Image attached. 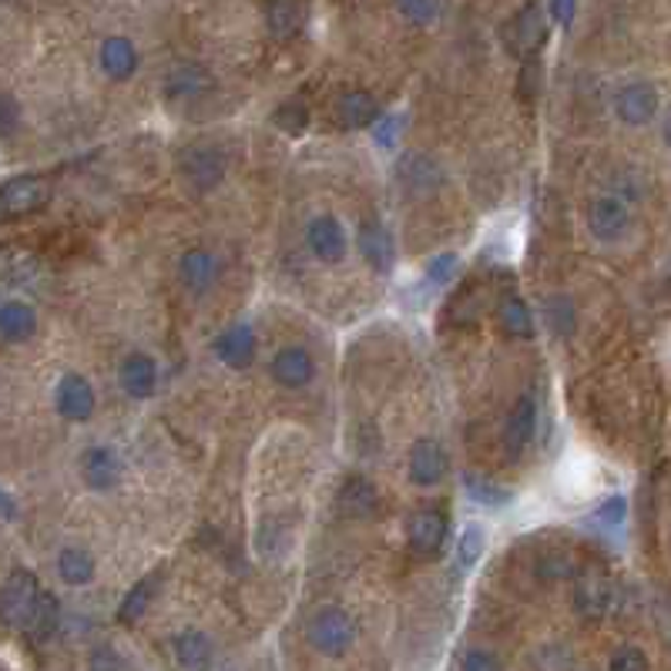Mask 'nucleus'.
Segmentation results:
<instances>
[{
	"instance_id": "f257e3e1",
	"label": "nucleus",
	"mask_w": 671,
	"mask_h": 671,
	"mask_svg": "<svg viewBox=\"0 0 671 671\" xmlns=\"http://www.w3.org/2000/svg\"><path fill=\"white\" fill-rule=\"evenodd\" d=\"M305 638L320 655L339 658L356 642V621L346 608L326 604L320 611H312V618L305 621Z\"/></svg>"
},
{
	"instance_id": "f03ea898",
	"label": "nucleus",
	"mask_w": 671,
	"mask_h": 671,
	"mask_svg": "<svg viewBox=\"0 0 671 671\" xmlns=\"http://www.w3.org/2000/svg\"><path fill=\"white\" fill-rule=\"evenodd\" d=\"M226 155H221L215 145H189L182 155H178V171H182V182L195 192V195H208L221 185L226 178Z\"/></svg>"
},
{
	"instance_id": "7ed1b4c3",
	"label": "nucleus",
	"mask_w": 671,
	"mask_h": 671,
	"mask_svg": "<svg viewBox=\"0 0 671 671\" xmlns=\"http://www.w3.org/2000/svg\"><path fill=\"white\" fill-rule=\"evenodd\" d=\"M44 598V588L37 585V577L24 567H17L8 580H4V595H0V614H4L8 628L24 632L27 621L34 618L37 604Z\"/></svg>"
},
{
	"instance_id": "20e7f679",
	"label": "nucleus",
	"mask_w": 671,
	"mask_h": 671,
	"mask_svg": "<svg viewBox=\"0 0 671 671\" xmlns=\"http://www.w3.org/2000/svg\"><path fill=\"white\" fill-rule=\"evenodd\" d=\"M614 118L628 128H645L658 118L661 111V98H658V87L651 81H628L621 84L614 92Z\"/></svg>"
},
{
	"instance_id": "39448f33",
	"label": "nucleus",
	"mask_w": 671,
	"mask_h": 671,
	"mask_svg": "<svg viewBox=\"0 0 671 671\" xmlns=\"http://www.w3.org/2000/svg\"><path fill=\"white\" fill-rule=\"evenodd\" d=\"M544 40H548V21H544L541 4H527L504 27V48L520 61L537 58V51L544 48Z\"/></svg>"
},
{
	"instance_id": "423d86ee",
	"label": "nucleus",
	"mask_w": 671,
	"mask_h": 671,
	"mask_svg": "<svg viewBox=\"0 0 671 671\" xmlns=\"http://www.w3.org/2000/svg\"><path fill=\"white\" fill-rule=\"evenodd\" d=\"M51 202V185L44 175H17L4 182V192H0V215L4 218H24L40 212Z\"/></svg>"
},
{
	"instance_id": "0eeeda50",
	"label": "nucleus",
	"mask_w": 671,
	"mask_h": 671,
	"mask_svg": "<svg viewBox=\"0 0 671 671\" xmlns=\"http://www.w3.org/2000/svg\"><path fill=\"white\" fill-rule=\"evenodd\" d=\"M628 229H632V212H628V205H624L621 199L601 195V199L591 202V208H588V232L598 242L614 245V242H621L624 236H628Z\"/></svg>"
},
{
	"instance_id": "6e6552de",
	"label": "nucleus",
	"mask_w": 671,
	"mask_h": 671,
	"mask_svg": "<svg viewBox=\"0 0 671 671\" xmlns=\"http://www.w3.org/2000/svg\"><path fill=\"white\" fill-rule=\"evenodd\" d=\"M212 352H215L229 370H249V367L255 363V352H259L255 329H252L249 323H232V326H226V329H221V333L212 339Z\"/></svg>"
},
{
	"instance_id": "1a4fd4ad",
	"label": "nucleus",
	"mask_w": 671,
	"mask_h": 671,
	"mask_svg": "<svg viewBox=\"0 0 671 671\" xmlns=\"http://www.w3.org/2000/svg\"><path fill=\"white\" fill-rule=\"evenodd\" d=\"M95 386L87 383L81 373H68L58 380L55 386V410L71 420V423H84V420H92L95 414Z\"/></svg>"
},
{
	"instance_id": "9d476101",
	"label": "nucleus",
	"mask_w": 671,
	"mask_h": 671,
	"mask_svg": "<svg viewBox=\"0 0 671 671\" xmlns=\"http://www.w3.org/2000/svg\"><path fill=\"white\" fill-rule=\"evenodd\" d=\"M305 245H309L312 255H316L320 262H326V265L343 262L346 249H349L346 229L339 226V218H333V215H316V218L309 221V226H305Z\"/></svg>"
},
{
	"instance_id": "9b49d317",
	"label": "nucleus",
	"mask_w": 671,
	"mask_h": 671,
	"mask_svg": "<svg viewBox=\"0 0 671 671\" xmlns=\"http://www.w3.org/2000/svg\"><path fill=\"white\" fill-rule=\"evenodd\" d=\"M446 534H451V524L440 511H417L407 520V541L420 558H436L446 544Z\"/></svg>"
},
{
	"instance_id": "f8f14e48",
	"label": "nucleus",
	"mask_w": 671,
	"mask_h": 671,
	"mask_svg": "<svg viewBox=\"0 0 671 671\" xmlns=\"http://www.w3.org/2000/svg\"><path fill=\"white\" fill-rule=\"evenodd\" d=\"M218 276H221V262L208 249H189L178 259V283H182L192 296H205L208 289H215Z\"/></svg>"
},
{
	"instance_id": "ddd939ff",
	"label": "nucleus",
	"mask_w": 671,
	"mask_h": 671,
	"mask_svg": "<svg viewBox=\"0 0 671 671\" xmlns=\"http://www.w3.org/2000/svg\"><path fill=\"white\" fill-rule=\"evenodd\" d=\"M273 380L283 386V390H305L316 376V363H312V352L305 346H283L276 356H273Z\"/></svg>"
},
{
	"instance_id": "4468645a",
	"label": "nucleus",
	"mask_w": 671,
	"mask_h": 671,
	"mask_svg": "<svg viewBox=\"0 0 671 671\" xmlns=\"http://www.w3.org/2000/svg\"><path fill=\"white\" fill-rule=\"evenodd\" d=\"M356 245H360V255H363V262L373 268V273H380V276L393 273L396 245H393V236H390V229L383 226V221H363Z\"/></svg>"
},
{
	"instance_id": "2eb2a0df",
	"label": "nucleus",
	"mask_w": 671,
	"mask_h": 671,
	"mask_svg": "<svg viewBox=\"0 0 671 671\" xmlns=\"http://www.w3.org/2000/svg\"><path fill=\"white\" fill-rule=\"evenodd\" d=\"M396 178H399L403 189H407L410 195H430V192L440 189L443 171L423 152H407V155L399 158V165H396Z\"/></svg>"
},
{
	"instance_id": "dca6fc26",
	"label": "nucleus",
	"mask_w": 671,
	"mask_h": 671,
	"mask_svg": "<svg viewBox=\"0 0 671 671\" xmlns=\"http://www.w3.org/2000/svg\"><path fill=\"white\" fill-rule=\"evenodd\" d=\"M534 430H537V396L534 393H524L514 410L507 417V427H504V451L511 457H520L530 440H534Z\"/></svg>"
},
{
	"instance_id": "f3484780",
	"label": "nucleus",
	"mask_w": 671,
	"mask_h": 671,
	"mask_svg": "<svg viewBox=\"0 0 671 671\" xmlns=\"http://www.w3.org/2000/svg\"><path fill=\"white\" fill-rule=\"evenodd\" d=\"M81 477L92 490H115L121 483V457L111 446H87L81 457Z\"/></svg>"
},
{
	"instance_id": "a211bd4d",
	"label": "nucleus",
	"mask_w": 671,
	"mask_h": 671,
	"mask_svg": "<svg viewBox=\"0 0 671 671\" xmlns=\"http://www.w3.org/2000/svg\"><path fill=\"white\" fill-rule=\"evenodd\" d=\"M446 477V454L433 436H423L410 446V480L417 487H436Z\"/></svg>"
},
{
	"instance_id": "6ab92c4d",
	"label": "nucleus",
	"mask_w": 671,
	"mask_h": 671,
	"mask_svg": "<svg viewBox=\"0 0 671 671\" xmlns=\"http://www.w3.org/2000/svg\"><path fill=\"white\" fill-rule=\"evenodd\" d=\"M118 380H121V390L131 399H148L158 390V367H155L152 356L131 352V356H124V363L118 370Z\"/></svg>"
},
{
	"instance_id": "aec40b11",
	"label": "nucleus",
	"mask_w": 671,
	"mask_h": 671,
	"mask_svg": "<svg viewBox=\"0 0 671 671\" xmlns=\"http://www.w3.org/2000/svg\"><path fill=\"white\" fill-rule=\"evenodd\" d=\"M339 507H343L346 517H356V520L373 517L380 511V490H376V483L360 477V474L346 477L343 487H339Z\"/></svg>"
},
{
	"instance_id": "412c9836",
	"label": "nucleus",
	"mask_w": 671,
	"mask_h": 671,
	"mask_svg": "<svg viewBox=\"0 0 671 671\" xmlns=\"http://www.w3.org/2000/svg\"><path fill=\"white\" fill-rule=\"evenodd\" d=\"M380 118H383L380 101H376L370 92H346V95H339V101H336V121H339V128L360 131V128H373Z\"/></svg>"
},
{
	"instance_id": "4be33fe9",
	"label": "nucleus",
	"mask_w": 671,
	"mask_h": 671,
	"mask_svg": "<svg viewBox=\"0 0 671 671\" xmlns=\"http://www.w3.org/2000/svg\"><path fill=\"white\" fill-rule=\"evenodd\" d=\"M98 64L105 71V77L111 81H128L134 71H139V48L128 37H105L101 51H98Z\"/></svg>"
},
{
	"instance_id": "5701e85b",
	"label": "nucleus",
	"mask_w": 671,
	"mask_h": 671,
	"mask_svg": "<svg viewBox=\"0 0 671 671\" xmlns=\"http://www.w3.org/2000/svg\"><path fill=\"white\" fill-rule=\"evenodd\" d=\"M574 608H577L580 618H591V621L608 614V608H611V585L601 574H595V571L580 574L577 585H574Z\"/></svg>"
},
{
	"instance_id": "b1692460",
	"label": "nucleus",
	"mask_w": 671,
	"mask_h": 671,
	"mask_svg": "<svg viewBox=\"0 0 671 671\" xmlns=\"http://www.w3.org/2000/svg\"><path fill=\"white\" fill-rule=\"evenodd\" d=\"M37 333V312L34 305L21 302V299H8L0 305V336L11 346H21L27 339H34Z\"/></svg>"
},
{
	"instance_id": "393cba45",
	"label": "nucleus",
	"mask_w": 671,
	"mask_h": 671,
	"mask_svg": "<svg viewBox=\"0 0 671 671\" xmlns=\"http://www.w3.org/2000/svg\"><path fill=\"white\" fill-rule=\"evenodd\" d=\"M305 24L302 0H265V27L276 40H292Z\"/></svg>"
},
{
	"instance_id": "a878e982",
	"label": "nucleus",
	"mask_w": 671,
	"mask_h": 671,
	"mask_svg": "<svg viewBox=\"0 0 671 671\" xmlns=\"http://www.w3.org/2000/svg\"><path fill=\"white\" fill-rule=\"evenodd\" d=\"M171 651H175V661L182 668H205L215 655V645L205 632L199 628H185L178 632L175 642H171Z\"/></svg>"
},
{
	"instance_id": "bb28decb",
	"label": "nucleus",
	"mask_w": 671,
	"mask_h": 671,
	"mask_svg": "<svg viewBox=\"0 0 671 671\" xmlns=\"http://www.w3.org/2000/svg\"><path fill=\"white\" fill-rule=\"evenodd\" d=\"M95 558L92 551H84V548H64L58 554V577L64 580L68 588H84V585H92L95 580Z\"/></svg>"
},
{
	"instance_id": "cd10ccee",
	"label": "nucleus",
	"mask_w": 671,
	"mask_h": 671,
	"mask_svg": "<svg viewBox=\"0 0 671 671\" xmlns=\"http://www.w3.org/2000/svg\"><path fill=\"white\" fill-rule=\"evenodd\" d=\"M498 320H501L504 333H507V336H514V339H530V336H534V316H530L527 302H524L517 292L501 296Z\"/></svg>"
},
{
	"instance_id": "c85d7f7f",
	"label": "nucleus",
	"mask_w": 671,
	"mask_h": 671,
	"mask_svg": "<svg viewBox=\"0 0 671 671\" xmlns=\"http://www.w3.org/2000/svg\"><path fill=\"white\" fill-rule=\"evenodd\" d=\"M212 87V74L199 64H185V68H178L171 77H168V98L175 101H192L199 95H205Z\"/></svg>"
},
{
	"instance_id": "c756f323",
	"label": "nucleus",
	"mask_w": 671,
	"mask_h": 671,
	"mask_svg": "<svg viewBox=\"0 0 671 671\" xmlns=\"http://www.w3.org/2000/svg\"><path fill=\"white\" fill-rule=\"evenodd\" d=\"M58 621H61V608H58V601L44 591V598H40V604H37V611H34V618L27 621V628L21 632L27 642H34V645H40V642H48L55 632H58Z\"/></svg>"
},
{
	"instance_id": "7c9ffc66",
	"label": "nucleus",
	"mask_w": 671,
	"mask_h": 671,
	"mask_svg": "<svg viewBox=\"0 0 671 671\" xmlns=\"http://www.w3.org/2000/svg\"><path fill=\"white\" fill-rule=\"evenodd\" d=\"M487 551V530L480 524H467L457 537V548H454V561H457V571L467 574L474 571V564H480Z\"/></svg>"
},
{
	"instance_id": "2f4dec72",
	"label": "nucleus",
	"mask_w": 671,
	"mask_h": 671,
	"mask_svg": "<svg viewBox=\"0 0 671 671\" xmlns=\"http://www.w3.org/2000/svg\"><path fill=\"white\" fill-rule=\"evenodd\" d=\"M155 588H158V574H148L142 577L139 585H134L124 601L118 604V621L121 624H131V621H139L148 608H152V598H155Z\"/></svg>"
},
{
	"instance_id": "473e14b6",
	"label": "nucleus",
	"mask_w": 671,
	"mask_h": 671,
	"mask_svg": "<svg viewBox=\"0 0 671 671\" xmlns=\"http://www.w3.org/2000/svg\"><path fill=\"white\" fill-rule=\"evenodd\" d=\"M591 524L604 534V537H621L624 524H628V501H624L621 494H611L595 514H591Z\"/></svg>"
},
{
	"instance_id": "72a5a7b5",
	"label": "nucleus",
	"mask_w": 671,
	"mask_h": 671,
	"mask_svg": "<svg viewBox=\"0 0 671 671\" xmlns=\"http://www.w3.org/2000/svg\"><path fill=\"white\" fill-rule=\"evenodd\" d=\"M464 487H467V498L483 504V507H504L511 501L507 487L494 483L490 477H477V474H464Z\"/></svg>"
},
{
	"instance_id": "f704fd0d",
	"label": "nucleus",
	"mask_w": 671,
	"mask_h": 671,
	"mask_svg": "<svg viewBox=\"0 0 671 671\" xmlns=\"http://www.w3.org/2000/svg\"><path fill=\"white\" fill-rule=\"evenodd\" d=\"M396 11H399L403 21L414 24V27H430L440 17L443 4L440 0H396Z\"/></svg>"
},
{
	"instance_id": "c9c22d12",
	"label": "nucleus",
	"mask_w": 671,
	"mask_h": 671,
	"mask_svg": "<svg viewBox=\"0 0 671 671\" xmlns=\"http://www.w3.org/2000/svg\"><path fill=\"white\" fill-rule=\"evenodd\" d=\"M276 128L286 131V134H302L309 128V108L302 98H292V101H283L273 115Z\"/></svg>"
},
{
	"instance_id": "e433bc0d",
	"label": "nucleus",
	"mask_w": 671,
	"mask_h": 671,
	"mask_svg": "<svg viewBox=\"0 0 671 671\" xmlns=\"http://www.w3.org/2000/svg\"><path fill=\"white\" fill-rule=\"evenodd\" d=\"M541 81H544L541 61L527 58V61H524V71H520V77H517V84H520L517 95H520L524 105H534V101H537V95H541Z\"/></svg>"
},
{
	"instance_id": "4c0bfd02",
	"label": "nucleus",
	"mask_w": 671,
	"mask_h": 671,
	"mask_svg": "<svg viewBox=\"0 0 671 671\" xmlns=\"http://www.w3.org/2000/svg\"><path fill=\"white\" fill-rule=\"evenodd\" d=\"M548 323L554 326V333H571L574 323H577V312H574V302L567 296H554L548 299Z\"/></svg>"
},
{
	"instance_id": "58836bf2",
	"label": "nucleus",
	"mask_w": 671,
	"mask_h": 671,
	"mask_svg": "<svg viewBox=\"0 0 671 671\" xmlns=\"http://www.w3.org/2000/svg\"><path fill=\"white\" fill-rule=\"evenodd\" d=\"M611 671H645L648 668V658L642 655V648L635 645H624L621 651H614V658L608 661Z\"/></svg>"
},
{
	"instance_id": "ea45409f",
	"label": "nucleus",
	"mask_w": 671,
	"mask_h": 671,
	"mask_svg": "<svg viewBox=\"0 0 671 671\" xmlns=\"http://www.w3.org/2000/svg\"><path fill=\"white\" fill-rule=\"evenodd\" d=\"M454 268H457V255L443 252V255H436V259L427 265V279H430L433 286H446V283L454 279Z\"/></svg>"
},
{
	"instance_id": "a19ab883",
	"label": "nucleus",
	"mask_w": 671,
	"mask_h": 671,
	"mask_svg": "<svg viewBox=\"0 0 671 671\" xmlns=\"http://www.w3.org/2000/svg\"><path fill=\"white\" fill-rule=\"evenodd\" d=\"M17 121H21V105L11 92H4V98H0V134L11 139V134L17 131Z\"/></svg>"
},
{
	"instance_id": "79ce46f5",
	"label": "nucleus",
	"mask_w": 671,
	"mask_h": 671,
	"mask_svg": "<svg viewBox=\"0 0 671 671\" xmlns=\"http://www.w3.org/2000/svg\"><path fill=\"white\" fill-rule=\"evenodd\" d=\"M460 668H467V671H477V668H483V671H498V668H501V658H498V655H490V651H480V648H470V651L460 658Z\"/></svg>"
},
{
	"instance_id": "37998d69",
	"label": "nucleus",
	"mask_w": 671,
	"mask_h": 671,
	"mask_svg": "<svg viewBox=\"0 0 671 671\" xmlns=\"http://www.w3.org/2000/svg\"><path fill=\"white\" fill-rule=\"evenodd\" d=\"M87 664H92L95 671H115V668H131V661L128 658H121L115 648H101V651H95L92 655V661H87Z\"/></svg>"
},
{
	"instance_id": "c03bdc74",
	"label": "nucleus",
	"mask_w": 671,
	"mask_h": 671,
	"mask_svg": "<svg viewBox=\"0 0 671 671\" xmlns=\"http://www.w3.org/2000/svg\"><path fill=\"white\" fill-rule=\"evenodd\" d=\"M396 128H399V118H396V115H383V118L373 124V139H376V145L390 148L393 139H396Z\"/></svg>"
},
{
	"instance_id": "a18cd8bd",
	"label": "nucleus",
	"mask_w": 671,
	"mask_h": 671,
	"mask_svg": "<svg viewBox=\"0 0 671 671\" xmlns=\"http://www.w3.org/2000/svg\"><path fill=\"white\" fill-rule=\"evenodd\" d=\"M574 4H577V0H551V11H554V17L561 21V27H571V21H574Z\"/></svg>"
},
{
	"instance_id": "49530a36",
	"label": "nucleus",
	"mask_w": 671,
	"mask_h": 671,
	"mask_svg": "<svg viewBox=\"0 0 671 671\" xmlns=\"http://www.w3.org/2000/svg\"><path fill=\"white\" fill-rule=\"evenodd\" d=\"M0 504H4V524H11L17 517V501L11 490H0Z\"/></svg>"
},
{
	"instance_id": "de8ad7c7",
	"label": "nucleus",
	"mask_w": 671,
	"mask_h": 671,
	"mask_svg": "<svg viewBox=\"0 0 671 671\" xmlns=\"http://www.w3.org/2000/svg\"><path fill=\"white\" fill-rule=\"evenodd\" d=\"M661 139H664V145L671 148V108H668V115H664V121H661Z\"/></svg>"
},
{
	"instance_id": "09e8293b",
	"label": "nucleus",
	"mask_w": 671,
	"mask_h": 671,
	"mask_svg": "<svg viewBox=\"0 0 671 671\" xmlns=\"http://www.w3.org/2000/svg\"><path fill=\"white\" fill-rule=\"evenodd\" d=\"M664 635L671 638V608H668V621H664Z\"/></svg>"
}]
</instances>
